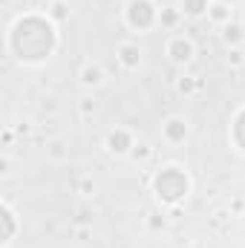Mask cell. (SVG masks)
<instances>
[{"label":"cell","instance_id":"cell-13","mask_svg":"<svg viewBox=\"0 0 245 248\" xmlns=\"http://www.w3.org/2000/svg\"><path fill=\"white\" fill-rule=\"evenodd\" d=\"M66 15H69V12H66V3H61V0H58V3L52 6V17H55V20H63Z\"/></svg>","mask_w":245,"mask_h":248},{"label":"cell","instance_id":"cell-19","mask_svg":"<svg viewBox=\"0 0 245 248\" xmlns=\"http://www.w3.org/2000/svg\"><path fill=\"white\" fill-rule=\"evenodd\" d=\"M219 3H234V0H219Z\"/></svg>","mask_w":245,"mask_h":248},{"label":"cell","instance_id":"cell-6","mask_svg":"<svg viewBox=\"0 0 245 248\" xmlns=\"http://www.w3.org/2000/svg\"><path fill=\"white\" fill-rule=\"evenodd\" d=\"M119 61H122L127 69H136V66H138V61H141L138 46H136V44H124L122 49H119Z\"/></svg>","mask_w":245,"mask_h":248},{"label":"cell","instance_id":"cell-7","mask_svg":"<svg viewBox=\"0 0 245 248\" xmlns=\"http://www.w3.org/2000/svg\"><path fill=\"white\" fill-rule=\"evenodd\" d=\"M101 81H104V72H101L98 66H92V63H90V66H84V69H81V84H87V87H98Z\"/></svg>","mask_w":245,"mask_h":248},{"label":"cell","instance_id":"cell-15","mask_svg":"<svg viewBox=\"0 0 245 248\" xmlns=\"http://www.w3.org/2000/svg\"><path fill=\"white\" fill-rule=\"evenodd\" d=\"M92 110H95V101H92V98H84V101H81V113H84V116H90Z\"/></svg>","mask_w":245,"mask_h":248},{"label":"cell","instance_id":"cell-16","mask_svg":"<svg viewBox=\"0 0 245 248\" xmlns=\"http://www.w3.org/2000/svg\"><path fill=\"white\" fill-rule=\"evenodd\" d=\"M228 61L234 63V66H240V63H243V52H240V49H231V55H228Z\"/></svg>","mask_w":245,"mask_h":248},{"label":"cell","instance_id":"cell-18","mask_svg":"<svg viewBox=\"0 0 245 248\" xmlns=\"http://www.w3.org/2000/svg\"><path fill=\"white\" fill-rule=\"evenodd\" d=\"M81 190H84V193H92V182H90V179H84V182H81Z\"/></svg>","mask_w":245,"mask_h":248},{"label":"cell","instance_id":"cell-1","mask_svg":"<svg viewBox=\"0 0 245 248\" xmlns=\"http://www.w3.org/2000/svg\"><path fill=\"white\" fill-rule=\"evenodd\" d=\"M156 190H159L162 199L173 202V199L184 196V190H187V179L179 173V168H168V170L159 173V179H156Z\"/></svg>","mask_w":245,"mask_h":248},{"label":"cell","instance_id":"cell-17","mask_svg":"<svg viewBox=\"0 0 245 248\" xmlns=\"http://www.w3.org/2000/svg\"><path fill=\"white\" fill-rule=\"evenodd\" d=\"M61 147H63V144H52V156H55V159H61V156H63Z\"/></svg>","mask_w":245,"mask_h":248},{"label":"cell","instance_id":"cell-11","mask_svg":"<svg viewBox=\"0 0 245 248\" xmlns=\"http://www.w3.org/2000/svg\"><path fill=\"white\" fill-rule=\"evenodd\" d=\"M130 153H133V159L138 162V159H147V156H150V147H147L144 141H138V144H133V150H130Z\"/></svg>","mask_w":245,"mask_h":248},{"label":"cell","instance_id":"cell-9","mask_svg":"<svg viewBox=\"0 0 245 248\" xmlns=\"http://www.w3.org/2000/svg\"><path fill=\"white\" fill-rule=\"evenodd\" d=\"M208 0H182V12L187 17H199L202 12H208Z\"/></svg>","mask_w":245,"mask_h":248},{"label":"cell","instance_id":"cell-8","mask_svg":"<svg viewBox=\"0 0 245 248\" xmlns=\"http://www.w3.org/2000/svg\"><path fill=\"white\" fill-rule=\"evenodd\" d=\"M208 17H211L214 23H228V20H231V9H228V3H214V6L208 9Z\"/></svg>","mask_w":245,"mask_h":248},{"label":"cell","instance_id":"cell-4","mask_svg":"<svg viewBox=\"0 0 245 248\" xmlns=\"http://www.w3.org/2000/svg\"><path fill=\"white\" fill-rule=\"evenodd\" d=\"M168 55H170L176 63H187L190 58H193V44L179 35V38H173V41L168 44Z\"/></svg>","mask_w":245,"mask_h":248},{"label":"cell","instance_id":"cell-12","mask_svg":"<svg viewBox=\"0 0 245 248\" xmlns=\"http://www.w3.org/2000/svg\"><path fill=\"white\" fill-rule=\"evenodd\" d=\"M199 87H202V84H199L196 78H182V81H179V90H182V93H196Z\"/></svg>","mask_w":245,"mask_h":248},{"label":"cell","instance_id":"cell-3","mask_svg":"<svg viewBox=\"0 0 245 248\" xmlns=\"http://www.w3.org/2000/svg\"><path fill=\"white\" fill-rule=\"evenodd\" d=\"M133 136L127 133V130H113L110 136H107V150L110 153H116V156H124V153H130L133 150Z\"/></svg>","mask_w":245,"mask_h":248},{"label":"cell","instance_id":"cell-14","mask_svg":"<svg viewBox=\"0 0 245 248\" xmlns=\"http://www.w3.org/2000/svg\"><path fill=\"white\" fill-rule=\"evenodd\" d=\"M162 23H168V26H173V23H176V12H170V9H165V12H162Z\"/></svg>","mask_w":245,"mask_h":248},{"label":"cell","instance_id":"cell-2","mask_svg":"<svg viewBox=\"0 0 245 248\" xmlns=\"http://www.w3.org/2000/svg\"><path fill=\"white\" fill-rule=\"evenodd\" d=\"M127 20L133 29H147L153 20H156V9L150 0H130L127 6Z\"/></svg>","mask_w":245,"mask_h":248},{"label":"cell","instance_id":"cell-10","mask_svg":"<svg viewBox=\"0 0 245 248\" xmlns=\"http://www.w3.org/2000/svg\"><path fill=\"white\" fill-rule=\"evenodd\" d=\"M222 35H225L228 44H240V41H243V26H240V23H225V32H222Z\"/></svg>","mask_w":245,"mask_h":248},{"label":"cell","instance_id":"cell-5","mask_svg":"<svg viewBox=\"0 0 245 248\" xmlns=\"http://www.w3.org/2000/svg\"><path fill=\"white\" fill-rule=\"evenodd\" d=\"M165 136H168V141L179 144V141H184V136H187V124L182 119H170V122L165 124Z\"/></svg>","mask_w":245,"mask_h":248}]
</instances>
